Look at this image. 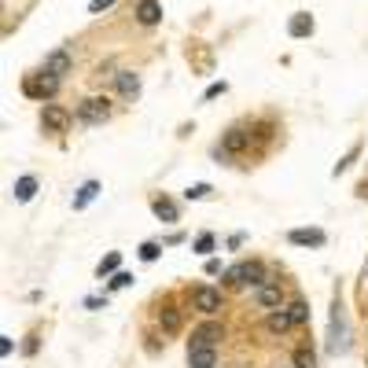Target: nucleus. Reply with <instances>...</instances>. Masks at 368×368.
<instances>
[{"instance_id":"nucleus-26","label":"nucleus","mask_w":368,"mask_h":368,"mask_svg":"<svg viewBox=\"0 0 368 368\" xmlns=\"http://www.w3.org/2000/svg\"><path fill=\"white\" fill-rule=\"evenodd\" d=\"M129 284H133V276H129V273H114V276H111V291L129 287Z\"/></svg>"},{"instance_id":"nucleus-13","label":"nucleus","mask_w":368,"mask_h":368,"mask_svg":"<svg viewBox=\"0 0 368 368\" xmlns=\"http://www.w3.org/2000/svg\"><path fill=\"white\" fill-rule=\"evenodd\" d=\"M114 85H118V92H122L125 100H136V96H140V78H136L133 70H118L114 74Z\"/></svg>"},{"instance_id":"nucleus-16","label":"nucleus","mask_w":368,"mask_h":368,"mask_svg":"<svg viewBox=\"0 0 368 368\" xmlns=\"http://www.w3.org/2000/svg\"><path fill=\"white\" fill-rule=\"evenodd\" d=\"M181 324H184V317H181V309H173V306H166V309H159V328L166 331V335H177L181 331Z\"/></svg>"},{"instance_id":"nucleus-28","label":"nucleus","mask_w":368,"mask_h":368,"mask_svg":"<svg viewBox=\"0 0 368 368\" xmlns=\"http://www.w3.org/2000/svg\"><path fill=\"white\" fill-rule=\"evenodd\" d=\"M0 354H4V357L12 354V339H8V335H0Z\"/></svg>"},{"instance_id":"nucleus-25","label":"nucleus","mask_w":368,"mask_h":368,"mask_svg":"<svg viewBox=\"0 0 368 368\" xmlns=\"http://www.w3.org/2000/svg\"><path fill=\"white\" fill-rule=\"evenodd\" d=\"M159 251H162L159 243H144V247H140V258H144V262H155V258H159Z\"/></svg>"},{"instance_id":"nucleus-12","label":"nucleus","mask_w":368,"mask_h":368,"mask_svg":"<svg viewBox=\"0 0 368 368\" xmlns=\"http://www.w3.org/2000/svg\"><path fill=\"white\" fill-rule=\"evenodd\" d=\"M136 23L140 26L162 23V4H159V0H140V4H136Z\"/></svg>"},{"instance_id":"nucleus-14","label":"nucleus","mask_w":368,"mask_h":368,"mask_svg":"<svg viewBox=\"0 0 368 368\" xmlns=\"http://www.w3.org/2000/svg\"><path fill=\"white\" fill-rule=\"evenodd\" d=\"M287 240L295 243V247H324V240H328V236H324L320 229H295V232L287 236Z\"/></svg>"},{"instance_id":"nucleus-30","label":"nucleus","mask_w":368,"mask_h":368,"mask_svg":"<svg viewBox=\"0 0 368 368\" xmlns=\"http://www.w3.org/2000/svg\"><path fill=\"white\" fill-rule=\"evenodd\" d=\"M357 196H365V199H368V181L361 184V188H357Z\"/></svg>"},{"instance_id":"nucleus-9","label":"nucleus","mask_w":368,"mask_h":368,"mask_svg":"<svg viewBox=\"0 0 368 368\" xmlns=\"http://www.w3.org/2000/svg\"><path fill=\"white\" fill-rule=\"evenodd\" d=\"M56 89H59V78H52V74H45V70H41L37 81L30 78V81L23 85L26 96H41V100H45V96H56Z\"/></svg>"},{"instance_id":"nucleus-6","label":"nucleus","mask_w":368,"mask_h":368,"mask_svg":"<svg viewBox=\"0 0 368 368\" xmlns=\"http://www.w3.org/2000/svg\"><path fill=\"white\" fill-rule=\"evenodd\" d=\"M192 306H196L199 313H207V317H214V313L221 309V291L210 287V284H199L196 291H192Z\"/></svg>"},{"instance_id":"nucleus-27","label":"nucleus","mask_w":368,"mask_h":368,"mask_svg":"<svg viewBox=\"0 0 368 368\" xmlns=\"http://www.w3.org/2000/svg\"><path fill=\"white\" fill-rule=\"evenodd\" d=\"M111 4H114V0H89V12H92V15H100L103 8H111Z\"/></svg>"},{"instance_id":"nucleus-18","label":"nucleus","mask_w":368,"mask_h":368,"mask_svg":"<svg viewBox=\"0 0 368 368\" xmlns=\"http://www.w3.org/2000/svg\"><path fill=\"white\" fill-rule=\"evenodd\" d=\"M291 368H317V354H313L309 343H302L295 354H291Z\"/></svg>"},{"instance_id":"nucleus-22","label":"nucleus","mask_w":368,"mask_h":368,"mask_svg":"<svg viewBox=\"0 0 368 368\" xmlns=\"http://www.w3.org/2000/svg\"><path fill=\"white\" fill-rule=\"evenodd\" d=\"M118 262H122V254H118V251H114V254H107V258H103V262H100V265H96V276H100V280H103V276H111V273H118Z\"/></svg>"},{"instance_id":"nucleus-2","label":"nucleus","mask_w":368,"mask_h":368,"mask_svg":"<svg viewBox=\"0 0 368 368\" xmlns=\"http://www.w3.org/2000/svg\"><path fill=\"white\" fill-rule=\"evenodd\" d=\"M107 118H111V100L107 96H89V100L78 103V122L85 125H100Z\"/></svg>"},{"instance_id":"nucleus-17","label":"nucleus","mask_w":368,"mask_h":368,"mask_svg":"<svg viewBox=\"0 0 368 368\" xmlns=\"http://www.w3.org/2000/svg\"><path fill=\"white\" fill-rule=\"evenodd\" d=\"M96 196H100V181H85L78 188V196H74V210H85Z\"/></svg>"},{"instance_id":"nucleus-3","label":"nucleus","mask_w":368,"mask_h":368,"mask_svg":"<svg viewBox=\"0 0 368 368\" xmlns=\"http://www.w3.org/2000/svg\"><path fill=\"white\" fill-rule=\"evenodd\" d=\"M247 147H251V133H247V129H229V133L221 136V144L214 147V155L218 159H236V155H243Z\"/></svg>"},{"instance_id":"nucleus-20","label":"nucleus","mask_w":368,"mask_h":368,"mask_svg":"<svg viewBox=\"0 0 368 368\" xmlns=\"http://www.w3.org/2000/svg\"><path fill=\"white\" fill-rule=\"evenodd\" d=\"M287 313H291V320H295V328H306V324H309V306H306V302H302V298H295V302H291V306H287Z\"/></svg>"},{"instance_id":"nucleus-19","label":"nucleus","mask_w":368,"mask_h":368,"mask_svg":"<svg viewBox=\"0 0 368 368\" xmlns=\"http://www.w3.org/2000/svg\"><path fill=\"white\" fill-rule=\"evenodd\" d=\"M287 34H291V37H309V34H313V19H309L306 12H298L295 19H291Z\"/></svg>"},{"instance_id":"nucleus-31","label":"nucleus","mask_w":368,"mask_h":368,"mask_svg":"<svg viewBox=\"0 0 368 368\" xmlns=\"http://www.w3.org/2000/svg\"><path fill=\"white\" fill-rule=\"evenodd\" d=\"M365 361H368V357H365Z\"/></svg>"},{"instance_id":"nucleus-10","label":"nucleus","mask_w":368,"mask_h":368,"mask_svg":"<svg viewBox=\"0 0 368 368\" xmlns=\"http://www.w3.org/2000/svg\"><path fill=\"white\" fill-rule=\"evenodd\" d=\"M188 368H218V346H192Z\"/></svg>"},{"instance_id":"nucleus-23","label":"nucleus","mask_w":368,"mask_h":368,"mask_svg":"<svg viewBox=\"0 0 368 368\" xmlns=\"http://www.w3.org/2000/svg\"><path fill=\"white\" fill-rule=\"evenodd\" d=\"M210 196V184H192L188 192H184V199H207Z\"/></svg>"},{"instance_id":"nucleus-8","label":"nucleus","mask_w":368,"mask_h":368,"mask_svg":"<svg viewBox=\"0 0 368 368\" xmlns=\"http://www.w3.org/2000/svg\"><path fill=\"white\" fill-rule=\"evenodd\" d=\"M70 67H74V56H70V48H56L52 56L45 59V74H52V78H67L70 74Z\"/></svg>"},{"instance_id":"nucleus-4","label":"nucleus","mask_w":368,"mask_h":368,"mask_svg":"<svg viewBox=\"0 0 368 368\" xmlns=\"http://www.w3.org/2000/svg\"><path fill=\"white\" fill-rule=\"evenodd\" d=\"M70 111L59 103H45V111H41V125H45V133H67L70 129Z\"/></svg>"},{"instance_id":"nucleus-11","label":"nucleus","mask_w":368,"mask_h":368,"mask_svg":"<svg viewBox=\"0 0 368 368\" xmlns=\"http://www.w3.org/2000/svg\"><path fill=\"white\" fill-rule=\"evenodd\" d=\"M291 328H295V320H291L287 306H284V309H269V317H265V331H273V335H287Z\"/></svg>"},{"instance_id":"nucleus-15","label":"nucleus","mask_w":368,"mask_h":368,"mask_svg":"<svg viewBox=\"0 0 368 368\" xmlns=\"http://www.w3.org/2000/svg\"><path fill=\"white\" fill-rule=\"evenodd\" d=\"M151 210H155V218L166 221V225L177 221V203H173L170 196H155V199H151Z\"/></svg>"},{"instance_id":"nucleus-7","label":"nucleus","mask_w":368,"mask_h":368,"mask_svg":"<svg viewBox=\"0 0 368 368\" xmlns=\"http://www.w3.org/2000/svg\"><path fill=\"white\" fill-rule=\"evenodd\" d=\"M218 339H225V328L218 320H207V324H199V328L192 331L188 350H192V346H218Z\"/></svg>"},{"instance_id":"nucleus-29","label":"nucleus","mask_w":368,"mask_h":368,"mask_svg":"<svg viewBox=\"0 0 368 368\" xmlns=\"http://www.w3.org/2000/svg\"><path fill=\"white\" fill-rule=\"evenodd\" d=\"M225 92V81L221 85H210V89H207V100H214V96H221Z\"/></svg>"},{"instance_id":"nucleus-5","label":"nucleus","mask_w":368,"mask_h":368,"mask_svg":"<svg viewBox=\"0 0 368 368\" xmlns=\"http://www.w3.org/2000/svg\"><path fill=\"white\" fill-rule=\"evenodd\" d=\"M254 306H262V309H284V287H280V280H265L262 287H254Z\"/></svg>"},{"instance_id":"nucleus-21","label":"nucleus","mask_w":368,"mask_h":368,"mask_svg":"<svg viewBox=\"0 0 368 368\" xmlns=\"http://www.w3.org/2000/svg\"><path fill=\"white\" fill-rule=\"evenodd\" d=\"M34 192H37V181L34 177H19L15 181V199L19 203H30V199H34Z\"/></svg>"},{"instance_id":"nucleus-24","label":"nucleus","mask_w":368,"mask_h":368,"mask_svg":"<svg viewBox=\"0 0 368 368\" xmlns=\"http://www.w3.org/2000/svg\"><path fill=\"white\" fill-rule=\"evenodd\" d=\"M210 251H214V236L203 232L199 240H196V254H210Z\"/></svg>"},{"instance_id":"nucleus-1","label":"nucleus","mask_w":368,"mask_h":368,"mask_svg":"<svg viewBox=\"0 0 368 368\" xmlns=\"http://www.w3.org/2000/svg\"><path fill=\"white\" fill-rule=\"evenodd\" d=\"M265 265L262 262H243V265H232L225 273V287H262L265 284Z\"/></svg>"}]
</instances>
